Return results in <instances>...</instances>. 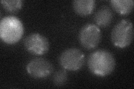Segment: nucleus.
Listing matches in <instances>:
<instances>
[{
  "label": "nucleus",
  "mask_w": 134,
  "mask_h": 89,
  "mask_svg": "<svg viewBox=\"0 0 134 89\" xmlns=\"http://www.w3.org/2000/svg\"><path fill=\"white\" fill-rule=\"evenodd\" d=\"M113 19V12L110 7L106 6L100 7L94 16V21L97 26L102 28H106L110 26Z\"/></svg>",
  "instance_id": "obj_8"
},
{
  "label": "nucleus",
  "mask_w": 134,
  "mask_h": 89,
  "mask_svg": "<svg viewBox=\"0 0 134 89\" xmlns=\"http://www.w3.org/2000/svg\"><path fill=\"white\" fill-rule=\"evenodd\" d=\"M27 73L35 79H45L51 75L53 66L48 60L43 58H34L28 62Z\"/></svg>",
  "instance_id": "obj_7"
},
{
  "label": "nucleus",
  "mask_w": 134,
  "mask_h": 89,
  "mask_svg": "<svg viewBox=\"0 0 134 89\" xmlns=\"http://www.w3.org/2000/svg\"><path fill=\"white\" fill-rule=\"evenodd\" d=\"M87 65L92 74L99 77H105L114 72L116 61L111 52L106 50L99 49L90 54Z\"/></svg>",
  "instance_id": "obj_1"
},
{
  "label": "nucleus",
  "mask_w": 134,
  "mask_h": 89,
  "mask_svg": "<svg viewBox=\"0 0 134 89\" xmlns=\"http://www.w3.org/2000/svg\"><path fill=\"white\" fill-rule=\"evenodd\" d=\"M23 3L21 0H2L1 1L4 10L11 14L18 12L23 7Z\"/></svg>",
  "instance_id": "obj_11"
},
{
  "label": "nucleus",
  "mask_w": 134,
  "mask_h": 89,
  "mask_svg": "<svg viewBox=\"0 0 134 89\" xmlns=\"http://www.w3.org/2000/svg\"><path fill=\"white\" fill-rule=\"evenodd\" d=\"M24 32L23 24L19 19L7 16L0 22V37L3 42L9 45L16 44L21 39Z\"/></svg>",
  "instance_id": "obj_2"
},
{
  "label": "nucleus",
  "mask_w": 134,
  "mask_h": 89,
  "mask_svg": "<svg viewBox=\"0 0 134 89\" xmlns=\"http://www.w3.org/2000/svg\"><path fill=\"white\" fill-rule=\"evenodd\" d=\"M133 38V27L131 21L122 20L117 23L111 32V39L116 47L125 48L131 44Z\"/></svg>",
  "instance_id": "obj_3"
},
{
  "label": "nucleus",
  "mask_w": 134,
  "mask_h": 89,
  "mask_svg": "<svg viewBox=\"0 0 134 89\" xmlns=\"http://www.w3.org/2000/svg\"><path fill=\"white\" fill-rule=\"evenodd\" d=\"M110 2L114 10L123 16L130 14L134 6L133 0H111Z\"/></svg>",
  "instance_id": "obj_10"
},
{
  "label": "nucleus",
  "mask_w": 134,
  "mask_h": 89,
  "mask_svg": "<svg viewBox=\"0 0 134 89\" xmlns=\"http://www.w3.org/2000/svg\"><path fill=\"white\" fill-rule=\"evenodd\" d=\"M85 58L83 52L77 48H69L63 52L59 58L60 66L65 70L76 71L82 69Z\"/></svg>",
  "instance_id": "obj_4"
},
{
  "label": "nucleus",
  "mask_w": 134,
  "mask_h": 89,
  "mask_svg": "<svg viewBox=\"0 0 134 89\" xmlns=\"http://www.w3.org/2000/svg\"><path fill=\"white\" fill-rule=\"evenodd\" d=\"M24 47L32 55L41 56L47 53L50 45L48 39L44 36L38 33H33L25 38Z\"/></svg>",
  "instance_id": "obj_6"
},
{
  "label": "nucleus",
  "mask_w": 134,
  "mask_h": 89,
  "mask_svg": "<svg viewBox=\"0 0 134 89\" xmlns=\"http://www.w3.org/2000/svg\"><path fill=\"white\" fill-rule=\"evenodd\" d=\"M73 7L75 13L82 16H86L93 13L96 7L94 0H75Z\"/></svg>",
  "instance_id": "obj_9"
},
{
  "label": "nucleus",
  "mask_w": 134,
  "mask_h": 89,
  "mask_svg": "<svg viewBox=\"0 0 134 89\" xmlns=\"http://www.w3.org/2000/svg\"><path fill=\"white\" fill-rule=\"evenodd\" d=\"M101 40L99 28L93 23H88L81 29L78 35L79 43L83 48L91 50L96 49Z\"/></svg>",
  "instance_id": "obj_5"
},
{
  "label": "nucleus",
  "mask_w": 134,
  "mask_h": 89,
  "mask_svg": "<svg viewBox=\"0 0 134 89\" xmlns=\"http://www.w3.org/2000/svg\"><path fill=\"white\" fill-rule=\"evenodd\" d=\"M68 80V73L65 69H60L54 74L53 82L57 86H62L67 82Z\"/></svg>",
  "instance_id": "obj_12"
}]
</instances>
